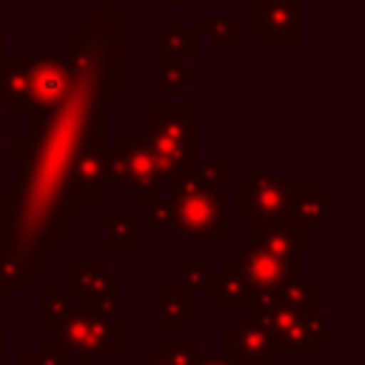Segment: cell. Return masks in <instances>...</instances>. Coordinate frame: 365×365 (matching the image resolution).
<instances>
[{"label":"cell","mask_w":365,"mask_h":365,"mask_svg":"<svg viewBox=\"0 0 365 365\" xmlns=\"http://www.w3.org/2000/svg\"><path fill=\"white\" fill-rule=\"evenodd\" d=\"M145 220L148 225H160V228H168L171 225V200L168 197H151L145 200Z\"/></svg>","instance_id":"27"},{"label":"cell","mask_w":365,"mask_h":365,"mask_svg":"<svg viewBox=\"0 0 365 365\" xmlns=\"http://www.w3.org/2000/svg\"><path fill=\"white\" fill-rule=\"evenodd\" d=\"M251 245L268 251L279 262L291 268H302V228L297 222H274V220H248Z\"/></svg>","instance_id":"12"},{"label":"cell","mask_w":365,"mask_h":365,"mask_svg":"<svg viewBox=\"0 0 365 365\" xmlns=\"http://www.w3.org/2000/svg\"><path fill=\"white\" fill-rule=\"evenodd\" d=\"M245 308L254 319L262 322L279 356H314V351L319 348L308 331V322H305L308 314H294L274 297L251 299Z\"/></svg>","instance_id":"6"},{"label":"cell","mask_w":365,"mask_h":365,"mask_svg":"<svg viewBox=\"0 0 365 365\" xmlns=\"http://www.w3.org/2000/svg\"><path fill=\"white\" fill-rule=\"evenodd\" d=\"M0 100L9 111H29V86H26V74L20 66V54H3V91Z\"/></svg>","instance_id":"19"},{"label":"cell","mask_w":365,"mask_h":365,"mask_svg":"<svg viewBox=\"0 0 365 365\" xmlns=\"http://www.w3.org/2000/svg\"><path fill=\"white\" fill-rule=\"evenodd\" d=\"M194 365H240V362H234V359H228V356H197V362Z\"/></svg>","instance_id":"30"},{"label":"cell","mask_w":365,"mask_h":365,"mask_svg":"<svg viewBox=\"0 0 365 365\" xmlns=\"http://www.w3.org/2000/svg\"><path fill=\"white\" fill-rule=\"evenodd\" d=\"M208 299L214 305H248L251 302V288L242 279L237 262H225L222 271L208 279Z\"/></svg>","instance_id":"15"},{"label":"cell","mask_w":365,"mask_h":365,"mask_svg":"<svg viewBox=\"0 0 365 365\" xmlns=\"http://www.w3.org/2000/svg\"><path fill=\"white\" fill-rule=\"evenodd\" d=\"M248 3H257V0H248Z\"/></svg>","instance_id":"39"},{"label":"cell","mask_w":365,"mask_h":365,"mask_svg":"<svg viewBox=\"0 0 365 365\" xmlns=\"http://www.w3.org/2000/svg\"><path fill=\"white\" fill-rule=\"evenodd\" d=\"M66 279H68V288L80 294V299H88V297L106 291L117 277H111L106 265H80V262H74V265H68Z\"/></svg>","instance_id":"20"},{"label":"cell","mask_w":365,"mask_h":365,"mask_svg":"<svg viewBox=\"0 0 365 365\" xmlns=\"http://www.w3.org/2000/svg\"><path fill=\"white\" fill-rule=\"evenodd\" d=\"M200 314V305L191 302L185 297V291H174V288H163L157 294V325L160 328H182L188 319H194Z\"/></svg>","instance_id":"17"},{"label":"cell","mask_w":365,"mask_h":365,"mask_svg":"<svg viewBox=\"0 0 365 365\" xmlns=\"http://www.w3.org/2000/svg\"><path fill=\"white\" fill-rule=\"evenodd\" d=\"M0 143H3V123H0Z\"/></svg>","instance_id":"38"},{"label":"cell","mask_w":365,"mask_h":365,"mask_svg":"<svg viewBox=\"0 0 365 365\" xmlns=\"http://www.w3.org/2000/svg\"><path fill=\"white\" fill-rule=\"evenodd\" d=\"M108 174L114 185H123L131 191L134 200H151L160 194V171L154 163V154L145 140L134 134H120L117 148L108 151Z\"/></svg>","instance_id":"5"},{"label":"cell","mask_w":365,"mask_h":365,"mask_svg":"<svg viewBox=\"0 0 365 365\" xmlns=\"http://www.w3.org/2000/svg\"><path fill=\"white\" fill-rule=\"evenodd\" d=\"M191 177H194L200 185H205V188H217V191H222V182H225V163H222V160L197 163L194 171H191Z\"/></svg>","instance_id":"26"},{"label":"cell","mask_w":365,"mask_h":365,"mask_svg":"<svg viewBox=\"0 0 365 365\" xmlns=\"http://www.w3.org/2000/svg\"><path fill=\"white\" fill-rule=\"evenodd\" d=\"M68 68L106 97L120 94V6L97 3L80 29L68 31Z\"/></svg>","instance_id":"1"},{"label":"cell","mask_w":365,"mask_h":365,"mask_svg":"<svg viewBox=\"0 0 365 365\" xmlns=\"http://www.w3.org/2000/svg\"><path fill=\"white\" fill-rule=\"evenodd\" d=\"M200 48V34L197 29H188L182 17H171L165 34L157 43V57H171V60H188Z\"/></svg>","instance_id":"16"},{"label":"cell","mask_w":365,"mask_h":365,"mask_svg":"<svg viewBox=\"0 0 365 365\" xmlns=\"http://www.w3.org/2000/svg\"><path fill=\"white\" fill-rule=\"evenodd\" d=\"M277 302H282L288 311L294 314H311L317 308V279L314 277H294L288 285H282L277 294H274Z\"/></svg>","instance_id":"21"},{"label":"cell","mask_w":365,"mask_h":365,"mask_svg":"<svg viewBox=\"0 0 365 365\" xmlns=\"http://www.w3.org/2000/svg\"><path fill=\"white\" fill-rule=\"evenodd\" d=\"M57 339L68 354L80 359V365H94L97 356H120V317H103L83 302H74L71 311L54 328Z\"/></svg>","instance_id":"4"},{"label":"cell","mask_w":365,"mask_h":365,"mask_svg":"<svg viewBox=\"0 0 365 365\" xmlns=\"http://www.w3.org/2000/svg\"><path fill=\"white\" fill-rule=\"evenodd\" d=\"M222 356L240 365H277L279 354L271 342L268 331L248 311L234 319L231 328L222 331Z\"/></svg>","instance_id":"10"},{"label":"cell","mask_w":365,"mask_h":365,"mask_svg":"<svg viewBox=\"0 0 365 365\" xmlns=\"http://www.w3.org/2000/svg\"><path fill=\"white\" fill-rule=\"evenodd\" d=\"M148 3H154V6H180L182 0H148Z\"/></svg>","instance_id":"33"},{"label":"cell","mask_w":365,"mask_h":365,"mask_svg":"<svg viewBox=\"0 0 365 365\" xmlns=\"http://www.w3.org/2000/svg\"><path fill=\"white\" fill-rule=\"evenodd\" d=\"M197 34H205L214 46H237V40H240L234 20L225 17V14L200 17V20H197Z\"/></svg>","instance_id":"23"},{"label":"cell","mask_w":365,"mask_h":365,"mask_svg":"<svg viewBox=\"0 0 365 365\" xmlns=\"http://www.w3.org/2000/svg\"><path fill=\"white\" fill-rule=\"evenodd\" d=\"M291 188L294 182L279 174H251L242 185L234 188V208L248 220H291Z\"/></svg>","instance_id":"8"},{"label":"cell","mask_w":365,"mask_h":365,"mask_svg":"<svg viewBox=\"0 0 365 365\" xmlns=\"http://www.w3.org/2000/svg\"><path fill=\"white\" fill-rule=\"evenodd\" d=\"M248 26L262 43H302V0H257L248 3Z\"/></svg>","instance_id":"9"},{"label":"cell","mask_w":365,"mask_h":365,"mask_svg":"<svg viewBox=\"0 0 365 365\" xmlns=\"http://www.w3.org/2000/svg\"><path fill=\"white\" fill-rule=\"evenodd\" d=\"M143 365H168V362H165L163 356H157V354H151V356H148V359H145Z\"/></svg>","instance_id":"32"},{"label":"cell","mask_w":365,"mask_h":365,"mask_svg":"<svg viewBox=\"0 0 365 365\" xmlns=\"http://www.w3.org/2000/svg\"><path fill=\"white\" fill-rule=\"evenodd\" d=\"M3 339H6V319L0 317V354H3Z\"/></svg>","instance_id":"34"},{"label":"cell","mask_w":365,"mask_h":365,"mask_svg":"<svg viewBox=\"0 0 365 365\" xmlns=\"http://www.w3.org/2000/svg\"><path fill=\"white\" fill-rule=\"evenodd\" d=\"M37 359H40V365H68V351L60 339H51V342L40 345Z\"/></svg>","instance_id":"29"},{"label":"cell","mask_w":365,"mask_h":365,"mask_svg":"<svg viewBox=\"0 0 365 365\" xmlns=\"http://www.w3.org/2000/svg\"><path fill=\"white\" fill-rule=\"evenodd\" d=\"M208 279H211V274H208L205 262H188L182 268V291H188V294H197V291L208 288Z\"/></svg>","instance_id":"28"},{"label":"cell","mask_w":365,"mask_h":365,"mask_svg":"<svg viewBox=\"0 0 365 365\" xmlns=\"http://www.w3.org/2000/svg\"><path fill=\"white\" fill-rule=\"evenodd\" d=\"M134 248V220L120 211L106 214V251L128 254Z\"/></svg>","instance_id":"22"},{"label":"cell","mask_w":365,"mask_h":365,"mask_svg":"<svg viewBox=\"0 0 365 365\" xmlns=\"http://www.w3.org/2000/svg\"><path fill=\"white\" fill-rule=\"evenodd\" d=\"M328 188L325 185H294L291 188V220L299 228H322L328 222Z\"/></svg>","instance_id":"14"},{"label":"cell","mask_w":365,"mask_h":365,"mask_svg":"<svg viewBox=\"0 0 365 365\" xmlns=\"http://www.w3.org/2000/svg\"><path fill=\"white\" fill-rule=\"evenodd\" d=\"M234 262H237L242 279L251 288V299L274 297L282 285H288L294 277L302 274V268H291V265L279 262L277 257H271L268 251H262L257 245H248L245 251H240V257Z\"/></svg>","instance_id":"11"},{"label":"cell","mask_w":365,"mask_h":365,"mask_svg":"<svg viewBox=\"0 0 365 365\" xmlns=\"http://www.w3.org/2000/svg\"><path fill=\"white\" fill-rule=\"evenodd\" d=\"M14 365H40V359L26 354V356H17V359H14Z\"/></svg>","instance_id":"31"},{"label":"cell","mask_w":365,"mask_h":365,"mask_svg":"<svg viewBox=\"0 0 365 365\" xmlns=\"http://www.w3.org/2000/svg\"><path fill=\"white\" fill-rule=\"evenodd\" d=\"M20 66L29 86V114H46L68 103L74 91V71L66 60L20 54Z\"/></svg>","instance_id":"7"},{"label":"cell","mask_w":365,"mask_h":365,"mask_svg":"<svg viewBox=\"0 0 365 365\" xmlns=\"http://www.w3.org/2000/svg\"><path fill=\"white\" fill-rule=\"evenodd\" d=\"M43 277V251L14 248L0 237V285L6 291H29Z\"/></svg>","instance_id":"13"},{"label":"cell","mask_w":365,"mask_h":365,"mask_svg":"<svg viewBox=\"0 0 365 365\" xmlns=\"http://www.w3.org/2000/svg\"><path fill=\"white\" fill-rule=\"evenodd\" d=\"M0 91H3V66H0Z\"/></svg>","instance_id":"36"},{"label":"cell","mask_w":365,"mask_h":365,"mask_svg":"<svg viewBox=\"0 0 365 365\" xmlns=\"http://www.w3.org/2000/svg\"><path fill=\"white\" fill-rule=\"evenodd\" d=\"M71 299L66 297V294H60V291H51V288H46L43 291V297H40V308H43V328H48V331H54L57 328V322L71 311Z\"/></svg>","instance_id":"24"},{"label":"cell","mask_w":365,"mask_h":365,"mask_svg":"<svg viewBox=\"0 0 365 365\" xmlns=\"http://www.w3.org/2000/svg\"><path fill=\"white\" fill-rule=\"evenodd\" d=\"M171 231L191 240H220L225 234L222 194L200 185L191 174L171 182Z\"/></svg>","instance_id":"3"},{"label":"cell","mask_w":365,"mask_h":365,"mask_svg":"<svg viewBox=\"0 0 365 365\" xmlns=\"http://www.w3.org/2000/svg\"><path fill=\"white\" fill-rule=\"evenodd\" d=\"M3 297H6V288H3V285H0V302H3Z\"/></svg>","instance_id":"37"},{"label":"cell","mask_w":365,"mask_h":365,"mask_svg":"<svg viewBox=\"0 0 365 365\" xmlns=\"http://www.w3.org/2000/svg\"><path fill=\"white\" fill-rule=\"evenodd\" d=\"M200 80V71L185 66V60L157 57V91L163 97H182L191 83Z\"/></svg>","instance_id":"18"},{"label":"cell","mask_w":365,"mask_h":365,"mask_svg":"<svg viewBox=\"0 0 365 365\" xmlns=\"http://www.w3.org/2000/svg\"><path fill=\"white\" fill-rule=\"evenodd\" d=\"M3 37H6V23H3V17H0V57H3Z\"/></svg>","instance_id":"35"},{"label":"cell","mask_w":365,"mask_h":365,"mask_svg":"<svg viewBox=\"0 0 365 365\" xmlns=\"http://www.w3.org/2000/svg\"><path fill=\"white\" fill-rule=\"evenodd\" d=\"M163 182H177L194 171L197 160V108H148L145 137Z\"/></svg>","instance_id":"2"},{"label":"cell","mask_w":365,"mask_h":365,"mask_svg":"<svg viewBox=\"0 0 365 365\" xmlns=\"http://www.w3.org/2000/svg\"><path fill=\"white\" fill-rule=\"evenodd\" d=\"M157 356H163L168 365H194L200 356L197 342H160Z\"/></svg>","instance_id":"25"}]
</instances>
